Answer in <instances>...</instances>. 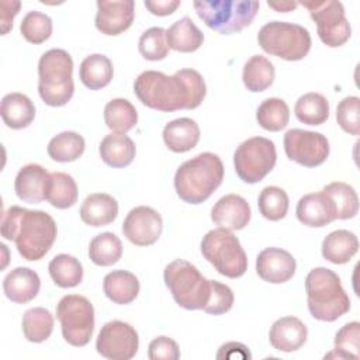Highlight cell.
I'll return each instance as SVG.
<instances>
[{
    "label": "cell",
    "mask_w": 360,
    "mask_h": 360,
    "mask_svg": "<svg viewBox=\"0 0 360 360\" xmlns=\"http://www.w3.org/2000/svg\"><path fill=\"white\" fill-rule=\"evenodd\" d=\"M134 93L139 101L158 111L197 108L207 94V86L200 72L180 69L173 76L158 70H145L134 82Z\"/></svg>",
    "instance_id": "6da1fadb"
},
{
    "label": "cell",
    "mask_w": 360,
    "mask_h": 360,
    "mask_svg": "<svg viewBox=\"0 0 360 360\" xmlns=\"http://www.w3.org/2000/svg\"><path fill=\"white\" fill-rule=\"evenodd\" d=\"M0 232L4 239L15 243L22 259L35 262L51 250L58 228L55 219L45 211L11 205L1 217Z\"/></svg>",
    "instance_id": "7a4b0ae2"
},
{
    "label": "cell",
    "mask_w": 360,
    "mask_h": 360,
    "mask_svg": "<svg viewBox=\"0 0 360 360\" xmlns=\"http://www.w3.org/2000/svg\"><path fill=\"white\" fill-rule=\"evenodd\" d=\"M224 163L212 152H202L179 166L174 174V190L188 204H201L221 186Z\"/></svg>",
    "instance_id": "3957f363"
},
{
    "label": "cell",
    "mask_w": 360,
    "mask_h": 360,
    "mask_svg": "<svg viewBox=\"0 0 360 360\" xmlns=\"http://www.w3.org/2000/svg\"><path fill=\"white\" fill-rule=\"evenodd\" d=\"M305 292L308 311L318 321L333 322L350 309V298L330 269H312L305 277Z\"/></svg>",
    "instance_id": "277c9868"
},
{
    "label": "cell",
    "mask_w": 360,
    "mask_h": 360,
    "mask_svg": "<svg viewBox=\"0 0 360 360\" xmlns=\"http://www.w3.org/2000/svg\"><path fill=\"white\" fill-rule=\"evenodd\" d=\"M73 59L68 51L52 48L38 62V93L51 107L68 104L75 93Z\"/></svg>",
    "instance_id": "5b68a950"
},
{
    "label": "cell",
    "mask_w": 360,
    "mask_h": 360,
    "mask_svg": "<svg viewBox=\"0 0 360 360\" xmlns=\"http://www.w3.org/2000/svg\"><path fill=\"white\" fill-rule=\"evenodd\" d=\"M163 280L176 304L184 309H202L211 295V280L184 259L170 262L163 271Z\"/></svg>",
    "instance_id": "8992f818"
},
{
    "label": "cell",
    "mask_w": 360,
    "mask_h": 360,
    "mask_svg": "<svg viewBox=\"0 0 360 360\" xmlns=\"http://www.w3.org/2000/svg\"><path fill=\"white\" fill-rule=\"evenodd\" d=\"M193 7L208 28L222 35H229L252 24L260 3L246 0H202L194 1Z\"/></svg>",
    "instance_id": "52a82bcc"
},
{
    "label": "cell",
    "mask_w": 360,
    "mask_h": 360,
    "mask_svg": "<svg viewBox=\"0 0 360 360\" xmlns=\"http://www.w3.org/2000/svg\"><path fill=\"white\" fill-rule=\"evenodd\" d=\"M204 259L229 278H239L248 270V256L239 239L225 228L208 231L200 245Z\"/></svg>",
    "instance_id": "ba28073f"
},
{
    "label": "cell",
    "mask_w": 360,
    "mask_h": 360,
    "mask_svg": "<svg viewBox=\"0 0 360 360\" xmlns=\"http://www.w3.org/2000/svg\"><path fill=\"white\" fill-rule=\"evenodd\" d=\"M260 48L273 56L284 60H301L311 49V35L300 24L287 21H270L257 34Z\"/></svg>",
    "instance_id": "9c48e42d"
},
{
    "label": "cell",
    "mask_w": 360,
    "mask_h": 360,
    "mask_svg": "<svg viewBox=\"0 0 360 360\" xmlns=\"http://www.w3.org/2000/svg\"><path fill=\"white\" fill-rule=\"evenodd\" d=\"M56 318L60 322L63 339L76 347L86 346L94 332L93 304L79 294L62 297L56 305Z\"/></svg>",
    "instance_id": "30bf717a"
},
{
    "label": "cell",
    "mask_w": 360,
    "mask_h": 360,
    "mask_svg": "<svg viewBox=\"0 0 360 360\" xmlns=\"http://www.w3.org/2000/svg\"><path fill=\"white\" fill-rule=\"evenodd\" d=\"M276 160V145L264 136H253L243 141L233 153L235 172L248 184L262 181L274 169Z\"/></svg>",
    "instance_id": "8fae6325"
},
{
    "label": "cell",
    "mask_w": 360,
    "mask_h": 360,
    "mask_svg": "<svg viewBox=\"0 0 360 360\" xmlns=\"http://www.w3.org/2000/svg\"><path fill=\"white\" fill-rule=\"evenodd\" d=\"M304 6L311 18L316 22V31L319 39L330 48L345 45L350 35L352 28L345 14V7L336 0H307L300 1Z\"/></svg>",
    "instance_id": "7c38bea8"
},
{
    "label": "cell",
    "mask_w": 360,
    "mask_h": 360,
    "mask_svg": "<svg viewBox=\"0 0 360 360\" xmlns=\"http://www.w3.org/2000/svg\"><path fill=\"white\" fill-rule=\"evenodd\" d=\"M284 152L290 160L305 166L316 167L329 156V141L325 135L315 131L300 128L288 129L284 134Z\"/></svg>",
    "instance_id": "4fadbf2b"
},
{
    "label": "cell",
    "mask_w": 360,
    "mask_h": 360,
    "mask_svg": "<svg viewBox=\"0 0 360 360\" xmlns=\"http://www.w3.org/2000/svg\"><path fill=\"white\" fill-rule=\"evenodd\" d=\"M139 347V338L132 325L110 321L103 325L96 340L97 353L110 360H129Z\"/></svg>",
    "instance_id": "5bb4252c"
},
{
    "label": "cell",
    "mask_w": 360,
    "mask_h": 360,
    "mask_svg": "<svg viewBox=\"0 0 360 360\" xmlns=\"http://www.w3.org/2000/svg\"><path fill=\"white\" fill-rule=\"evenodd\" d=\"M163 219L160 214L148 205H139L132 208L124 222V236L136 246H149L158 242L162 235Z\"/></svg>",
    "instance_id": "9a60e30c"
},
{
    "label": "cell",
    "mask_w": 360,
    "mask_h": 360,
    "mask_svg": "<svg viewBox=\"0 0 360 360\" xmlns=\"http://www.w3.org/2000/svg\"><path fill=\"white\" fill-rule=\"evenodd\" d=\"M134 17L132 0H98L94 24L104 35H120L132 25Z\"/></svg>",
    "instance_id": "2e32d148"
},
{
    "label": "cell",
    "mask_w": 360,
    "mask_h": 360,
    "mask_svg": "<svg viewBox=\"0 0 360 360\" xmlns=\"http://www.w3.org/2000/svg\"><path fill=\"white\" fill-rule=\"evenodd\" d=\"M294 256L281 248H266L256 257V273L271 284L287 283L295 274Z\"/></svg>",
    "instance_id": "e0dca14e"
},
{
    "label": "cell",
    "mask_w": 360,
    "mask_h": 360,
    "mask_svg": "<svg viewBox=\"0 0 360 360\" xmlns=\"http://www.w3.org/2000/svg\"><path fill=\"white\" fill-rule=\"evenodd\" d=\"M51 184V173L37 163L22 166L14 180L17 197L28 204H38L46 198Z\"/></svg>",
    "instance_id": "ac0fdd59"
},
{
    "label": "cell",
    "mask_w": 360,
    "mask_h": 360,
    "mask_svg": "<svg viewBox=\"0 0 360 360\" xmlns=\"http://www.w3.org/2000/svg\"><path fill=\"white\" fill-rule=\"evenodd\" d=\"M252 217L249 202L238 194H226L221 197L211 210V219L219 228L228 231L243 229Z\"/></svg>",
    "instance_id": "d6986e66"
},
{
    "label": "cell",
    "mask_w": 360,
    "mask_h": 360,
    "mask_svg": "<svg viewBox=\"0 0 360 360\" xmlns=\"http://www.w3.org/2000/svg\"><path fill=\"white\" fill-rule=\"evenodd\" d=\"M295 214L301 224L311 228H322L336 219L335 205L322 190L302 195L297 202Z\"/></svg>",
    "instance_id": "ffe728a7"
},
{
    "label": "cell",
    "mask_w": 360,
    "mask_h": 360,
    "mask_svg": "<svg viewBox=\"0 0 360 360\" xmlns=\"http://www.w3.org/2000/svg\"><path fill=\"white\" fill-rule=\"evenodd\" d=\"M308 338V329L305 323L297 316H283L274 321L269 332L270 345L284 353L298 350Z\"/></svg>",
    "instance_id": "44dd1931"
},
{
    "label": "cell",
    "mask_w": 360,
    "mask_h": 360,
    "mask_svg": "<svg viewBox=\"0 0 360 360\" xmlns=\"http://www.w3.org/2000/svg\"><path fill=\"white\" fill-rule=\"evenodd\" d=\"M41 288V278L37 271L28 267H15L3 280L4 295L15 304L32 301Z\"/></svg>",
    "instance_id": "7402d4cb"
},
{
    "label": "cell",
    "mask_w": 360,
    "mask_h": 360,
    "mask_svg": "<svg viewBox=\"0 0 360 360\" xmlns=\"http://www.w3.org/2000/svg\"><path fill=\"white\" fill-rule=\"evenodd\" d=\"M162 136L165 145L172 152L184 153L197 146L200 141V127L191 118H176L165 125Z\"/></svg>",
    "instance_id": "603a6c76"
},
{
    "label": "cell",
    "mask_w": 360,
    "mask_h": 360,
    "mask_svg": "<svg viewBox=\"0 0 360 360\" xmlns=\"http://www.w3.org/2000/svg\"><path fill=\"white\" fill-rule=\"evenodd\" d=\"M118 215L117 200L107 193H93L80 207V218L86 225L98 228L111 224Z\"/></svg>",
    "instance_id": "cb8c5ba5"
},
{
    "label": "cell",
    "mask_w": 360,
    "mask_h": 360,
    "mask_svg": "<svg viewBox=\"0 0 360 360\" xmlns=\"http://www.w3.org/2000/svg\"><path fill=\"white\" fill-rule=\"evenodd\" d=\"M0 114L4 124L11 129L27 128L35 118V105L22 93H8L1 98Z\"/></svg>",
    "instance_id": "d4e9b609"
},
{
    "label": "cell",
    "mask_w": 360,
    "mask_h": 360,
    "mask_svg": "<svg viewBox=\"0 0 360 360\" xmlns=\"http://www.w3.org/2000/svg\"><path fill=\"white\" fill-rule=\"evenodd\" d=\"M138 277L127 270H112L103 280L105 297L118 305L131 304L139 294Z\"/></svg>",
    "instance_id": "484cf974"
},
{
    "label": "cell",
    "mask_w": 360,
    "mask_h": 360,
    "mask_svg": "<svg viewBox=\"0 0 360 360\" xmlns=\"http://www.w3.org/2000/svg\"><path fill=\"white\" fill-rule=\"evenodd\" d=\"M101 160L111 167L120 169L132 163L136 148L134 141L125 134H108L103 138L98 146Z\"/></svg>",
    "instance_id": "4316f807"
},
{
    "label": "cell",
    "mask_w": 360,
    "mask_h": 360,
    "mask_svg": "<svg viewBox=\"0 0 360 360\" xmlns=\"http://www.w3.org/2000/svg\"><path fill=\"white\" fill-rule=\"evenodd\" d=\"M359 250L357 236L347 229H338L325 236L322 242V256L333 264H345L353 259Z\"/></svg>",
    "instance_id": "83f0119b"
},
{
    "label": "cell",
    "mask_w": 360,
    "mask_h": 360,
    "mask_svg": "<svg viewBox=\"0 0 360 360\" xmlns=\"http://www.w3.org/2000/svg\"><path fill=\"white\" fill-rule=\"evenodd\" d=\"M166 39L170 49L190 53L202 45L204 34L190 17H183L166 30Z\"/></svg>",
    "instance_id": "f1b7e54d"
},
{
    "label": "cell",
    "mask_w": 360,
    "mask_h": 360,
    "mask_svg": "<svg viewBox=\"0 0 360 360\" xmlns=\"http://www.w3.org/2000/svg\"><path fill=\"white\" fill-rule=\"evenodd\" d=\"M112 75V62L103 53H91L86 56L79 68V77L90 90H100L110 84Z\"/></svg>",
    "instance_id": "f546056e"
},
{
    "label": "cell",
    "mask_w": 360,
    "mask_h": 360,
    "mask_svg": "<svg viewBox=\"0 0 360 360\" xmlns=\"http://www.w3.org/2000/svg\"><path fill=\"white\" fill-rule=\"evenodd\" d=\"M274 65L263 55H253L243 65L242 80L245 87L252 93H260L269 89L274 82Z\"/></svg>",
    "instance_id": "4dcf8cb0"
},
{
    "label": "cell",
    "mask_w": 360,
    "mask_h": 360,
    "mask_svg": "<svg viewBox=\"0 0 360 360\" xmlns=\"http://www.w3.org/2000/svg\"><path fill=\"white\" fill-rule=\"evenodd\" d=\"M49 276L60 288H73L83 280V266L75 256L60 253L48 264Z\"/></svg>",
    "instance_id": "1f68e13d"
},
{
    "label": "cell",
    "mask_w": 360,
    "mask_h": 360,
    "mask_svg": "<svg viewBox=\"0 0 360 360\" xmlns=\"http://www.w3.org/2000/svg\"><path fill=\"white\" fill-rule=\"evenodd\" d=\"M104 122L115 134H127L138 122L136 108L127 98H112L104 107Z\"/></svg>",
    "instance_id": "d6a6232c"
},
{
    "label": "cell",
    "mask_w": 360,
    "mask_h": 360,
    "mask_svg": "<svg viewBox=\"0 0 360 360\" xmlns=\"http://www.w3.org/2000/svg\"><path fill=\"white\" fill-rule=\"evenodd\" d=\"M86 148L84 138L75 131H65L53 136L48 143V155L52 160L68 163L77 160Z\"/></svg>",
    "instance_id": "836d02e7"
},
{
    "label": "cell",
    "mask_w": 360,
    "mask_h": 360,
    "mask_svg": "<svg viewBox=\"0 0 360 360\" xmlns=\"http://www.w3.org/2000/svg\"><path fill=\"white\" fill-rule=\"evenodd\" d=\"M294 112L302 124L321 125L329 118V101L323 94L309 91L297 100Z\"/></svg>",
    "instance_id": "e575fe53"
},
{
    "label": "cell",
    "mask_w": 360,
    "mask_h": 360,
    "mask_svg": "<svg viewBox=\"0 0 360 360\" xmlns=\"http://www.w3.org/2000/svg\"><path fill=\"white\" fill-rule=\"evenodd\" d=\"M77 184L75 179L63 172L51 173V184L46 193V201L59 210L70 208L77 201Z\"/></svg>",
    "instance_id": "d590c367"
},
{
    "label": "cell",
    "mask_w": 360,
    "mask_h": 360,
    "mask_svg": "<svg viewBox=\"0 0 360 360\" xmlns=\"http://www.w3.org/2000/svg\"><path fill=\"white\" fill-rule=\"evenodd\" d=\"M122 256V243L112 232H103L94 236L89 245L90 260L101 267L115 264Z\"/></svg>",
    "instance_id": "8d00e7d4"
},
{
    "label": "cell",
    "mask_w": 360,
    "mask_h": 360,
    "mask_svg": "<svg viewBox=\"0 0 360 360\" xmlns=\"http://www.w3.org/2000/svg\"><path fill=\"white\" fill-rule=\"evenodd\" d=\"M322 191L332 200L336 210V219H350L359 212V197L356 190L343 181H332Z\"/></svg>",
    "instance_id": "74e56055"
},
{
    "label": "cell",
    "mask_w": 360,
    "mask_h": 360,
    "mask_svg": "<svg viewBox=\"0 0 360 360\" xmlns=\"http://www.w3.org/2000/svg\"><path fill=\"white\" fill-rule=\"evenodd\" d=\"M53 315L49 309L34 307L25 311L22 316V333L28 342L41 343L46 340L53 330Z\"/></svg>",
    "instance_id": "f35d334b"
},
{
    "label": "cell",
    "mask_w": 360,
    "mask_h": 360,
    "mask_svg": "<svg viewBox=\"0 0 360 360\" xmlns=\"http://www.w3.org/2000/svg\"><path fill=\"white\" fill-rule=\"evenodd\" d=\"M256 120L266 131L277 132L287 127L290 121V108L283 98L270 97L259 104Z\"/></svg>",
    "instance_id": "ab89813d"
},
{
    "label": "cell",
    "mask_w": 360,
    "mask_h": 360,
    "mask_svg": "<svg viewBox=\"0 0 360 360\" xmlns=\"http://www.w3.org/2000/svg\"><path fill=\"white\" fill-rule=\"evenodd\" d=\"M290 200L281 187L267 186L264 187L257 198V207L262 214L269 221H280L288 212Z\"/></svg>",
    "instance_id": "60d3db41"
},
{
    "label": "cell",
    "mask_w": 360,
    "mask_h": 360,
    "mask_svg": "<svg viewBox=\"0 0 360 360\" xmlns=\"http://www.w3.org/2000/svg\"><path fill=\"white\" fill-rule=\"evenodd\" d=\"M360 354V323L349 322L335 335V349L325 357L359 360Z\"/></svg>",
    "instance_id": "b9f144b4"
},
{
    "label": "cell",
    "mask_w": 360,
    "mask_h": 360,
    "mask_svg": "<svg viewBox=\"0 0 360 360\" xmlns=\"http://www.w3.org/2000/svg\"><path fill=\"white\" fill-rule=\"evenodd\" d=\"M52 20L48 14L41 11H28L20 25L21 35L31 44L38 45L45 42L52 35Z\"/></svg>",
    "instance_id": "7bdbcfd3"
},
{
    "label": "cell",
    "mask_w": 360,
    "mask_h": 360,
    "mask_svg": "<svg viewBox=\"0 0 360 360\" xmlns=\"http://www.w3.org/2000/svg\"><path fill=\"white\" fill-rule=\"evenodd\" d=\"M139 53L146 60H162L169 53V45L166 39V30L162 27H150L143 31L138 42Z\"/></svg>",
    "instance_id": "ee69618b"
},
{
    "label": "cell",
    "mask_w": 360,
    "mask_h": 360,
    "mask_svg": "<svg viewBox=\"0 0 360 360\" xmlns=\"http://www.w3.org/2000/svg\"><path fill=\"white\" fill-rule=\"evenodd\" d=\"M336 121L339 127L350 134H360V98L356 96L345 97L336 107Z\"/></svg>",
    "instance_id": "f6af8a7d"
},
{
    "label": "cell",
    "mask_w": 360,
    "mask_h": 360,
    "mask_svg": "<svg viewBox=\"0 0 360 360\" xmlns=\"http://www.w3.org/2000/svg\"><path fill=\"white\" fill-rule=\"evenodd\" d=\"M233 301V292L226 284L211 280V295L202 311L211 315H222L232 308Z\"/></svg>",
    "instance_id": "bcb514c9"
},
{
    "label": "cell",
    "mask_w": 360,
    "mask_h": 360,
    "mask_svg": "<svg viewBox=\"0 0 360 360\" xmlns=\"http://www.w3.org/2000/svg\"><path fill=\"white\" fill-rule=\"evenodd\" d=\"M150 360H177L180 359L179 345L169 336H158L148 346Z\"/></svg>",
    "instance_id": "7dc6e473"
},
{
    "label": "cell",
    "mask_w": 360,
    "mask_h": 360,
    "mask_svg": "<svg viewBox=\"0 0 360 360\" xmlns=\"http://www.w3.org/2000/svg\"><path fill=\"white\" fill-rule=\"evenodd\" d=\"M21 3L18 0H1L0 1V22L1 35H6L13 28V20L18 14Z\"/></svg>",
    "instance_id": "c3c4849f"
},
{
    "label": "cell",
    "mask_w": 360,
    "mask_h": 360,
    "mask_svg": "<svg viewBox=\"0 0 360 360\" xmlns=\"http://www.w3.org/2000/svg\"><path fill=\"white\" fill-rule=\"evenodd\" d=\"M217 359H242V360H249L252 359V354L248 349V346L239 343V342H226L224 343L218 353Z\"/></svg>",
    "instance_id": "681fc988"
},
{
    "label": "cell",
    "mask_w": 360,
    "mask_h": 360,
    "mask_svg": "<svg viewBox=\"0 0 360 360\" xmlns=\"http://www.w3.org/2000/svg\"><path fill=\"white\" fill-rule=\"evenodd\" d=\"M180 6V0H145V7L153 14L159 17L170 15Z\"/></svg>",
    "instance_id": "f907efd6"
},
{
    "label": "cell",
    "mask_w": 360,
    "mask_h": 360,
    "mask_svg": "<svg viewBox=\"0 0 360 360\" xmlns=\"http://www.w3.org/2000/svg\"><path fill=\"white\" fill-rule=\"evenodd\" d=\"M267 6L269 7H271V8H274L276 11H280V13H287V11H291V10H294L297 6H298V3L297 1H267Z\"/></svg>",
    "instance_id": "816d5d0a"
}]
</instances>
